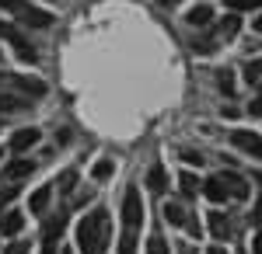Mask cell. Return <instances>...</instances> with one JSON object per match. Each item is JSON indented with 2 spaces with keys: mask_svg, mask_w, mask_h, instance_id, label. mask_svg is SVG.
I'll return each mask as SVG.
<instances>
[{
  "mask_svg": "<svg viewBox=\"0 0 262 254\" xmlns=\"http://www.w3.org/2000/svg\"><path fill=\"white\" fill-rule=\"evenodd\" d=\"M49 195H53V188H49V185H42L39 192L32 195V202H28V206H32V213H35V216L46 213V206H49Z\"/></svg>",
  "mask_w": 262,
  "mask_h": 254,
  "instance_id": "obj_16",
  "label": "cell"
},
{
  "mask_svg": "<svg viewBox=\"0 0 262 254\" xmlns=\"http://www.w3.org/2000/svg\"><path fill=\"white\" fill-rule=\"evenodd\" d=\"M108 240H112V223H108L105 209H95V213H88L77 223V247H81V254H105Z\"/></svg>",
  "mask_w": 262,
  "mask_h": 254,
  "instance_id": "obj_1",
  "label": "cell"
},
{
  "mask_svg": "<svg viewBox=\"0 0 262 254\" xmlns=\"http://www.w3.org/2000/svg\"><path fill=\"white\" fill-rule=\"evenodd\" d=\"M217 177H221L224 185H227V192H231V198H238V202H242V198H248V192H252V188H248V181H245L242 174H231V171H221Z\"/></svg>",
  "mask_w": 262,
  "mask_h": 254,
  "instance_id": "obj_8",
  "label": "cell"
},
{
  "mask_svg": "<svg viewBox=\"0 0 262 254\" xmlns=\"http://www.w3.org/2000/svg\"><path fill=\"white\" fill-rule=\"evenodd\" d=\"M147 254H168V244H164V237H161V234L150 237V244H147Z\"/></svg>",
  "mask_w": 262,
  "mask_h": 254,
  "instance_id": "obj_24",
  "label": "cell"
},
{
  "mask_svg": "<svg viewBox=\"0 0 262 254\" xmlns=\"http://www.w3.org/2000/svg\"><path fill=\"white\" fill-rule=\"evenodd\" d=\"M161 7H175V4H182V0H158Z\"/></svg>",
  "mask_w": 262,
  "mask_h": 254,
  "instance_id": "obj_32",
  "label": "cell"
},
{
  "mask_svg": "<svg viewBox=\"0 0 262 254\" xmlns=\"http://www.w3.org/2000/svg\"><path fill=\"white\" fill-rule=\"evenodd\" d=\"M112 167H116L112 160H98V164H95V171H91V174H95V181H105V177H112Z\"/></svg>",
  "mask_w": 262,
  "mask_h": 254,
  "instance_id": "obj_21",
  "label": "cell"
},
{
  "mask_svg": "<svg viewBox=\"0 0 262 254\" xmlns=\"http://www.w3.org/2000/svg\"><path fill=\"white\" fill-rule=\"evenodd\" d=\"M224 4H227L231 11H255L262 0H224Z\"/></svg>",
  "mask_w": 262,
  "mask_h": 254,
  "instance_id": "obj_23",
  "label": "cell"
},
{
  "mask_svg": "<svg viewBox=\"0 0 262 254\" xmlns=\"http://www.w3.org/2000/svg\"><path fill=\"white\" fill-rule=\"evenodd\" d=\"M179 185H182V192H185L189 198H192L196 192H200V181H196V174H189V171H185V174L179 177Z\"/></svg>",
  "mask_w": 262,
  "mask_h": 254,
  "instance_id": "obj_20",
  "label": "cell"
},
{
  "mask_svg": "<svg viewBox=\"0 0 262 254\" xmlns=\"http://www.w3.org/2000/svg\"><path fill=\"white\" fill-rule=\"evenodd\" d=\"M18 195V185H4V181H0V198H14Z\"/></svg>",
  "mask_w": 262,
  "mask_h": 254,
  "instance_id": "obj_28",
  "label": "cell"
},
{
  "mask_svg": "<svg viewBox=\"0 0 262 254\" xmlns=\"http://www.w3.org/2000/svg\"><path fill=\"white\" fill-rule=\"evenodd\" d=\"M206 254H227V251H224V247H210Z\"/></svg>",
  "mask_w": 262,
  "mask_h": 254,
  "instance_id": "obj_33",
  "label": "cell"
},
{
  "mask_svg": "<svg viewBox=\"0 0 262 254\" xmlns=\"http://www.w3.org/2000/svg\"><path fill=\"white\" fill-rule=\"evenodd\" d=\"M238 28H242V18H234V14H231V18H224L221 24H217V39H234V35H238Z\"/></svg>",
  "mask_w": 262,
  "mask_h": 254,
  "instance_id": "obj_15",
  "label": "cell"
},
{
  "mask_svg": "<svg viewBox=\"0 0 262 254\" xmlns=\"http://www.w3.org/2000/svg\"><path fill=\"white\" fill-rule=\"evenodd\" d=\"M11 80H14V87H21L28 98H32V94H35V98L46 94V84H42V80H28V77H11Z\"/></svg>",
  "mask_w": 262,
  "mask_h": 254,
  "instance_id": "obj_14",
  "label": "cell"
},
{
  "mask_svg": "<svg viewBox=\"0 0 262 254\" xmlns=\"http://www.w3.org/2000/svg\"><path fill=\"white\" fill-rule=\"evenodd\" d=\"M255 209H259V213H255V219H262V198L255 202Z\"/></svg>",
  "mask_w": 262,
  "mask_h": 254,
  "instance_id": "obj_34",
  "label": "cell"
},
{
  "mask_svg": "<svg viewBox=\"0 0 262 254\" xmlns=\"http://www.w3.org/2000/svg\"><path fill=\"white\" fill-rule=\"evenodd\" d=\"M182 160H185V164H203V157L196 154V150H182Z\"/></svg>",
  "mask_w": 262,
  "mask_h": 254,
  "instance_id": "obj_29",
  "label": "cell"
},
{
  "mask_svg": "<svg viewBox=\"0 0 262 254\" xmlns=\"http://www.w3.org/2000/svg\"><path fill=\"white\" fill-rule=\"evenodd\" d=\"M0 39H18V32H14V28H11V24H7V21H0Z\"/></svg>",
  "mask_w": 262,
  "mask_h": 254,
  "instance_id": "obj_27",
  "label": "cell"
},
{
  "mask_svg": "<svg viewBox=\"0 0 262 254\" xmlns=\"http://www.w3.org/2000/svg\"><path fill=\"white\" fill-rule=\"evenodd\" d=\"M217 84H221L224 94H231V91H234V77H231V70H217Z\"/></svg>",
  "mask_w": 262,
  "mask_h": 254,
  "instance_id": "obj_22",
  "label": "cell"
},
{
  "mask_svg": "<svg viewBox=\"0 0 262 254\" xmlns=\"http://www.w3.org/2000/svg\"><path fill=\"white\" fill-rule=\"evenodd\" d=\"M210 18H213V11H210L206 4H200V7H192V11H189V18H185V21H189L192 28H206Z\"/></svg>",
  "mask_w": 262,
  "mask_h": 254,
  "instance_id": "obj_13",
  "label": "cell"
},
{
  "mask_svg": "<svg viewBox=\"0 0 262 254\" xmlns=\"http://www.w3.org/2000/svg\"><path fill=\"white\" fill-rule=\"evenodd\" d=\"M231 143H234L238 150H245V154L252 157V160H262V136H259V133L234 129V133H231Z\"/></svg>",
  "mask_w": 262,
  "mask_h": 254,
  "instance_id": "obj_6",
  "label": "cell"
},
{
  "mask_svg": "<svg viewBox=\"0 0 262 254\" xmlns=\"http://www.w3.org/2000/svg\"><path fill=\"white\" fill-rule=\"evenodd\" d=\"M74 181H77V171L70 167V171H63V174H60V181H56V185H60L63 192H70V188H74Z\"/></svg>",
  "mask_w": 262,
  "mask_h": 254,
  "instance_id": "obj_25",
  "label": "cell"
},
{
  "mask_svg": "<svg viewBox=\"0 0 262 254\" xmlns=\"http://www.w3.org/2000/svg\"><path fill=\"white\" fill-rule=\"evenodd\" d=\"M21 226H25V216L21 213H7L4 219H0V230H4V234H18Z\"/></svg>",
  "mask_w": 262,
  "mask_h": 254,
  "instance_id": "obj_17",
  "label": "cell"
},
{
  "mask_svg": "<svg viewBox=\"0 0 262 254\" xmlns=\"http://www.w3.org/2000/svg\"><path fill=\"white\" fill-rule=\"evenodd\" d=\"M28 247H32L28 240H14V244H7V247H4V254H28Z\"/></svg>",
  "mask_w": 262,
  "mask_h": 254,
  "instance_id": "obj_26",
  "label": "cell"
},
{
  "mask_svg": "<svg viewBox=\"0 0 262 254\" xmlns=\"http://www.w3.org/2000/svg\"><path fill=\"white\" fill-rule=\"evenodd\" d=\"M32 171H35V164L18 157V160H11V164H4L0 181H4V185H18V181H25V177H32Z\"/></svg>",
  "mask_w": 262,
  "mask_h": 254,
  "instance_id": "obj_7",
  "label": "cell"
},
{
  "mask_svg": "<svg viewBox=\"0 0 262 254\" xmlns=\"http://www.w3.org/2000/svg\"><path fill=\"white\" fill-rule=\"evenodd\" d=\"M39 143V129H18L14 136H11V150L21 154V150H28V146H35Z\"/></svg>",
  "mask_w": 262,
  "mask_h": 254,
  "instance_id": "obj_10",
  "label": "cell"
},
{
  "mask_svg": "<svg viewBox=\"0 0 262 254\" xmlns=\"http://www.w3.org/2000/svg\"><path fill=\"white\" fill-rule=\"evenodd\" d=\"M252 251H255V254H262V234H255V237H252Z\"/></svg>",
  "mask_w": 262,
  "mask_h": 254,
  "instance_id": "obj_31",
  "label": "cell"
},
{
  "mask_svg": "<svg viewBox=\"0 0 262 254\" xmlns=\"http://www.w3.org/2000/svg\"><path fill=\"white\" fill-rule=\"evenodd\" d=\"M161 213H164V219H168L171 226H182V230H189L192 237H200V223L189 216V209H185L182 202H164Z\"/></svg>",
  "mask_w": 262,
  "mask_h": 254,
  "instance_id": "obj_5",
  "label": "cell"
},
{
  "mask_svg": "<svg viewBox=\"0 0 262 254\" xmlns=\"http://www.w3.org/2000/svg\"><path fill=\"white\" fill-rule=\"evenodd\" d=\"M255 32H259V35H262V18H255Z\"/></svg>",
  "mask_w": 262,
  "mask_h": 254,
  "instance_id": "obj_35",
  "label": "cell"
},
{
  "mask_svg": "<svg viewBox=\"0 0 262 254\" xmlns=\"http://www.w3.org/2000/svg\"><path fill=\"white\" fill-rule=\"evenodd\" d=\"M0 7H4L7 14H14L18 21L32 24V28H49V24H53V14H49V11H39V7H32V4H25V0H0Z\"/></svg>",
  "mask_w": 262,
  "mask_h": 254,
  "instance_id": "obj_3",
  "label": "cell"
},
{
  "mask_svg": "<svg viewBox=\"0 0 262 254\" xmlns=\"http://www.w3.org/2000/svg\"><path fill=\"white\" fill-rule=\"evenodd\" d=\"M140 226H143V198L140 188L129 185L122 195V237H119V254H133L137 240H140Z\"/></svg>",
  "mask_w": 262,
  "mask_h": 254,
  "instance_id": "obj_2",
  "label": "cell"
},
{
  "mask_svg": "<svg viewBox=\"0 0 262 254\" xmlns=\"http://www.w3.org/2000/svg\"><path fill=\"white\" fill-rule=\"evenodd\" d=\"M245 80H248V84H262V56L252 59V63L245 66Z\"/></svg>",
  "mask_w": 262,
  "mask_h": 254,
  "instance_id": "obj_19",
  "label": "cell"
},
{
  "mask_svg": "<svg viewBox=\"0 0 262 254\" xmlns=\"http://www.w3.org/2000/svg\"><path fill=\"white\" fill-rule=\"evenodd\" d=\"M63 226H67V209H60L56 216L46 219V226H42V254H56V244H60Z\"/></svg>",
  "mask_w": 262,
  "mask_h": 254,
  "instance_id": "obj_4",
  "label": "cell"
},
{
  "mask_svg": "<svg viewBox=\"0 0 262 254\" xmlns=\"http://www.w3.org/2000/svg\"><path fill=\"white\" fill-rule=\"evenodd\" d=\"M248 112H252V115H262V91H259V94H255V101L248 105Z\"/></svg>",
  "mask_w": 262,
  "mask_h": 254,
  "instance_id": "obj_30",
  "label": "cell"
},
{
  "mask_svg": "<svg viewBox=\"0 0 262 254\" xmlns=\"http://www.w3.org/2000/svg\"><path fill=\"white\" fill-rule=\"evenodd\" d=\"M203 192H206V198H213V202H227V198H231L227 185H224V181H221L217 174H213L210 181H206V185H203Z\"/></svg>",
  "mask_w": 262,
  "mask_h": 254,
  "instance_id": "obj_11",
  "label": "cell"
},
{
  "mask_svg": "<svg viewBox=\"0 0 262 254\" xmlns=\"http://www.w3.org/2000/svg\"><path fill=\"white\" fill-rule=\"evenodd\" d=\"M32 101L25 98H14V94H0V112H21V108H28Z\"/></svg>",
  "mask_w": 262,
  "mask_h": 254,
  "instance_id": "obj_18",
  "label": "cell"
},
{
  "mask_svg": "<svg viewBox=\"0 0 262 254\" xmlns=\"http://www.w3.org/2000/svg\"><path fill=\"white\" fill-rule=\"evenodd\" d=\"M60 254H74V251H60Z\"/></svg>",
  "mask_w": 262,
  "mask_h": 254,
  "instance_id": "obj_37",
  "label": "cell"
},
{
  "mask_svg": "<svg viewBox=\"0 0 262 254\" xmlns=\"http://www.w3.org/2000/svg\"><path fill=\"white\" fill-rule=\"evenodd\" d=\"M0 157H4V154H0Z\"/></svg>",
  "mask_w": 262,
  "mask_h": 254,
  "instance_id": "obj_38",
  "label": "cell"
},
{
  "mask_svg": "<svg viewBox=\"0 0 262 254\" xmlns=\"http://www.w3.org/2000/svg\"><path fill=\"white\" fill-rule=\"evenodd\" d=\"M147 185H150V192H158V195H161L164 188H168V174H164L161 164H154V167H150V174H147Z\"/></svg>",
  "mask_w": 262,
  "mask_h": 254,
  "instance_id": "obj_12",
  "label": "cell"
},
{
  "mask_svg": "<svg viewBox=\"0 0 262 254\" xmlns=\"http://www.w3.org/2000/svg\"><path fill=\"white\" fill-rule=\"evenodd\" d=\"M255 181H259V185H262V174H259V177H255Z\"/></svg>",
  "mask_w": 262,
  "mask_h": 254,
  "instance_id": "obj_36",
  "label": "cell"
},
{
  "mask_svg": "<svg viewBox=\"0 0 262 254\" xmlns=\"http://www.w3.org/2000/svg\"><path fill=\"white\" fill-rule=\"evenodd\" d=\"M206 223H210V234L217 237V240H227L231 237V219H227V213H210Z\"/></svg>",
  "mask_w": 262,
  "mask_h": 254,
  "instance_id": "obj_9",
  "label": "cell"
}]
</instances>
